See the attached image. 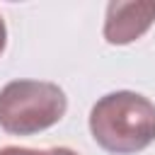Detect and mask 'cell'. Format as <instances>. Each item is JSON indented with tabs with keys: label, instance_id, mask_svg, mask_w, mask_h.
Instances as JSON below:
<instances>
[{
	"label": "cell",
	"instance_id": "cell-5",
	"mask_svg": "<svg viewBox=\"0 0 155 155\" xmlns=\"http://www.w3.org/2000/svg\"><path fill=\"white\" fill-rule=\"evenodd\" d=\"M5 44H7V29H5V22H2V15H0V53L5 51Z\"/></svg>",
	"mask_w": 155,
	"mask_h": 155
},
{
	"label": "cell",
	"instance_id": "cell-3",
	"mask_svg": "<svg viewBox=\"0 0 155 155\" xmlns=\"http://www.w3.org/2000/svg\"><path fill=\"white\" fill-rule=\"evenodd\" d=\"M155 22V2H124L114 0L107 5L104 39L111 46H124L140 39Z\"/></svg>",
	"mask_w": 155,
	"mask_h": 155
},
{
	"label": "cell",
	"instance_id": "cell-1",
	"mask_svg": "<svg viewBox=\"0 0 155 155\" xmlns=\"http://www.w3.org/2000/svg\"><path fill=\"white\" fill-rule=\"evenodd\" d=\"M90 133L111 155H136L155 140V104L131 90L109 92L90 111Z\"/></svg>",
	"mask_w": 155,
	"mask_h": 155
},
{
	"label": "cell",
	"instance_id": "cell-2",
	"mask_svg": "<svg viewBox=\"0 0 155 155\" xmlns=\"http://www.w3.org/2000/svg\"><path fill=\"white\" fill-rule=\"evenodd\" d=\"M68 97L56 82L12 80L0 90V128L12 136H34L65 116Z\"/></svg>",
	"mask_w": 155,
	"mask_h": 155
},
{
	"label": "cell",
	"instance_id": "cell-4",
	"mask_svg": "<svg viewBox=\"0 0 155 155\" xmlns=\"http://www.w3.org/2000/svg\"><path fill=\"white\" fill-rule=\"evenodd\" d=\"M0 155H78L70 148H19V145H7L0 148Z\"/></svg>",
	"mask_w": 155,
	"mask_h": 155
}]
</instances>
